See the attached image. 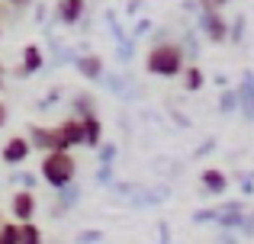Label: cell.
I'll use <instances>...</instances> for the list:
<instances>
[{"label":"cell","mask_w":254,"mask_h":244,"mask_svg":"<svg viewBox=\"0 0 254 244\" xmlns=\"http://www.w3.org/2000/svg\"><path fill=\"white\" fill-rule=\"evenodd\" d=\"M0 36H3V29H0Z\"/></svg>","instance_id":"44dd1931"},{"label":"cell","mask_w":254,"mask_h":244,"mask_svg":"<svg viewBox=\"0 0 254 244\" xmlns=\"http://www.w3.org/2000/svg\"><path fill=\"white\" fill-rule=\"evenodd\" d=\"M42 180L49 183V187H55V190H64L71 180H74V174H77V164H74V157L68 154V151H45L42 154Z\"/></svg>","instance_id":"7a4b0ae2"},{"label":"cell","mask_w":254,"mask_h":244,"mask_svg":"<svg viewBox=\"0 0 254 244\" xmlns=\"http://www.w3.org/2000/svg\"><path fill=\"white\" fill-rule=\"evenodd\" d=\"M16 244H42V232L36 222H19L16 225Z\"/></svg>","instance_id":"4fadbf2b"},{"label":"cell","mask_w":254,"mask_h":244,"mask_svg":"<svg viewBox=\"0 0 254 244\" xmlns=\"http://www.w3.org/2000/svg\"><path fill=\"white\" fill-rule=\"evenodd\" d=\"M81 132H84V145H87V148H97L100 138H103V125H100V116H93V113L81 116Z\"/></svg>","instance_id":"9c48e42d"},{"label":"cell","mask_w":254,"mask_h":244,"mask_svg":"<svg viewBox=\"0 0 254 244\" xmlns=\"http://www.w3.org/2000/svg\"><path fill=\"white\" fill-rule=\"evenodd\" d=\"M77 71L87 81H97L103 74V61H100V55H84V58H77Z\"/></svg>","instance_id":"7c38bea8"},{"label":"cell","mask_w":254,"mask_h":244,"mask_svg":"<svg viewBox=\"0 0 254 244\" xmlns=\"http://www.w3.org/2000/svg\"><path fill=\"white\" fill-rule=\"evenodd\" d=\"M0 244H16V222H3L0 225Z\"/></svg>","instance_id":"9a60e30c"},{"label":"cell","mask_w":254,"mask_h":244,"mask_svg":"<svg viewBox=\"0 0 254 244\" xmlns=\"http://www.w3.org/2000/svg\"><path fill=\"white\" fill-rule=\"evenodd\" d=\"M6 122H10V106H6V103H0V129H3Z\"/></svg>","instance_id":"e0dca14e"},{"label":"cell","mask_w":254,"mask_h":244,"mask_svg":"<svg viewBox=\"0 0 254 244\" xmlns=\"http://www.w3.org/2000/svg\"><path fill=\"white\" fill-rule=\"evenodd\" d=\"M3 81H6V71H3V64H0V90H3Z\"/></svg>","instance_id":"d6986e66"},{"label":"cell","mask_w":254,"mask_h":244,"mask_svg":"<svg viewBox=\"0 0 254 244\" xmlns=\"http://www.w3.org/2000/svg\"><path fill=\"white\" fill-rule=\"evenodd\" d=\"M55 135H58V148L71 151L74 145H84V132H81V119H64L55 125Z\"/></svg>","instance_id":"3957f363"},{"label":"cell","mask_w":254,"mask_h":244,"mask_svg":"<svg viewBox=\"0 0 254 244\" xmlns=\"http://www.w3.org/2000/svg\"><path fill=\"white\" fill-rule=\"evenodd\" d=\"M0 225H3V215H0Z\"/></svg>","instance_id":"ffe728a7"},{"label":"cell","mask_w":254,"mask_h":244,"mask_svg":"<svg viewBox=\"0 0 254 244\" xmlns=\"http://www.w3.org/2000/svg\"><path fill=\"white\" fill-rule=\"evenodd\" d=\"M203 190H209V193H225L229 190V180H225V174L222 170H216V167H209V170H203Z\"/></svg>","instance_id":"8fae6325"},{"label":"cell","mask_w":254,"mask_h":244,"mask_svg":"<svg viewBox=\"0 0 254 244\" xmlns=\"http://www.w3.org/2000/svg\"><path fill=\"white\" fill-rule=\"evenodd\" d=\"M10 209H13L16 225H19V222H32V215H36V196H32V190H16Z\"/></svg>","instance_id":"277c9868"},{"label":"cell","mask_w":254,"mask_h":244,"mask_svg":"<svg viewBox=\"0 0 254 244\" xmlns=\"http://www.w3.org/2000/svg\"><path fill=\"white\" fill-rule=\"evenodd\" d=\"M29 142H26L23 135H13L10 142L3 145V151H0V157H3V164H10V167H16V164H23L26 157H29Z\"/></svg>","instance_id":"8992f818"},{"label":"cell","mask_w":254,"mask_h":244,"mask_svg":"<svg viewBox=\"0 0 254 244\" xmlns=\"http://www.w3.org/2000/svg\"><path fill=\"white\" fill-rule=\"evenodd\" d=\"M84 13H87V0H58L55 6V16L64 26H77L84 19Z\"/></svg>","instance_id":"52a82bcc"},{"label":"cell","mask_w":254,"mask_h":244,"mask_svg":"<svg viewBox=\"0 0 254 244\" xmlns=\"http://www.w3.org/2000/svg\"><path fill=\"white\" fill-rule=\"evenodd\" d=\"M0 3H10V6H26L29 0H0Z\"/></svg>","instance_id":"ac0fdd59"},{"label":"cell","mask_w":254,"mask_h":244,"mask_svg":"<svg viewBox=\"0 0 254 244\" xmlns=\"http://www.w3.org/2000/svg\"><path fill=\"white\" fill-rule=\"evenodd\" d=\"M145 68H148L155 77H177L180 71L187 68L184 64V49H180L177 42H158L155 49L145 55Z\"/></svg>","instance_id":"6da1fadb"},{"label":"cell","mask_w":254,"mask_h":244,"mask_svg":"<svg viewBox=\"0 0 254 244\" xmlns=\"http://www.w3.org/2000/svg\"><path fill=\"white\" fill-rule=\"evenodd\" d=\"M203 32L209 36V42H225L229 39V23L222 19V13H203Z\"/></svg>","instance_id":"ba28073f"},{"label":"cell","mask_w":254,"mask_h":244,"mask_svg":"<svg viewBox=\"0 0 254 244\" xmlns=\"http://www.w3.org/2000/svg\"><path fill=\"white\" fill-rule=\"evenodd\" d=\"M199 6H203V13H222L229 0H199Z\"/></svg>","instance_id":"2e32d148"},{"label":"cell","mask_w":254,"mask_h":244,"mask_svg":"<svg viewBox=\"0 0 254 244\" xmlns=\"http://www.w3.org/2000/svg\"><path fill=\"white\" fill-rule=\"evenodd\" d=\"M39 68H42V51H39V45H26L23 49V64H19V77L36 74Z\"/></svg>","instance_id":"30bf717a"},{"label":"cell","mask_w":254,"mask_h":244,"mask_svg":"<svg viewBox=\"0 0 254 244\" xmlns=\"http://www.w3.org/2000/svg\"><path fill=\"white\" fill-rule=\"evenodd\" d=\"M26 142H29V148H39L42 154H45V151H62V148H58L55 129H45V125H29V135H26Z\"/></svg>","instance_id":"5b68a950"},{"label":"cell","mask_w":254,"mask_h":244,"mask_svg":"<svg viewBox=\"0 0 254 244\" xmlns=\"http://www.w3.org/2000/svg\"><path fill=\"white\" fill-rule=\"evenodd\" d=\"M180 74H184V87L187 90H199L203 87V71L199 68H184Z\"/></svg>","instance_id":"5bb4252c"}]
</instances>
